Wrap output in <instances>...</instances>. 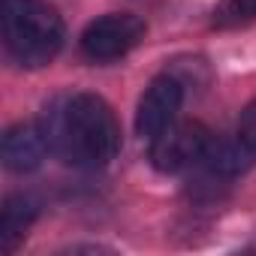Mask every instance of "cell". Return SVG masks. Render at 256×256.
Masks as SVG:
<instances>
[{
  "mask_svg": "<svg viewBox=\"0 0 256 256\" xmlns=\"http://www.w3.org/2000/svg\"><path fill=\"white\" fill-rule=\"evenodd\" d=\"M40 126L48 151L76 169H106L120 151V124L112 106L96 94L58 96Z\"/></svg>",
  "mask_w": 256,
  "mask_h": 256,
  "instance_id": "obj_1",
  "label": "cell"
},
{
  "mask_svg": "<svg viewBox=\"0 0 256 256\" xmlns=\"http://www.w3.org/2000/svg\"><path fill=\"white\" fill-rule=\"evenodd\" d=\"M0 22H4L6 54L24 70L48 66L64 48V18L46 0H4Z\"/></svg>",
  "mask_w": 256,
  "mask_h": 256,
  "instance_id": "obj_2",
  "label": "cell"
},
{
  "mask_svg": "<svg viewBox=\"0 0 256 256\" xmlns=\"http://www.w3.org/2000/svg\"><path fill=\"white\" fill-rule=\"evenodd\" d=\"M145 40V22L133 12H108L82 30L78 48L90 64H114Z\"/></svg>",
  "mask_w": 256,
  "mask_h": 256,
  "instance_id": "obj_3",
  "label": "cell"
},
{
  "mask_svg": "<svg viewBox=\"0 0 256 256\" xmlns=\"http://www.w3.org/2000/svg\"><path fill=\"white\" fill-rule=\"evenodd\" d=\"M211 130L199 120H175L166 133L151 142V163L163 175H178L202 163L211 142Z\"/></svg>",
  "mask_w": 256,
  "mask_h": 256,
  "instance_id": "obj_4",
  "label": "cell"
},
{
  "mask_svg": "<svg viewBox=\"0 0 256 256\" xmlns=\"http://www.w3.org/2000/svg\"><path fill=\"white\" fill-rule=\"evenodd\" d=\"M184 106V82L172 72L157 76L145 94L139 96L136 106V133L148 142H154L160 133H166L169 126L178 120Z\"/></svg>",
  "mask_w": 256,
  "mask_h": 256,
  "instance_id": "obj_5",
  "label": "cell"
},
{
  "mask_svg": "<svg viewBox=\"0 0 256 256\" xmlns=\"http://www.w3.org/2000/svg\"><path fill=\"white\" fill-rule=\"evenodd\" d=\"M48 151V142H46V133L40 124H30V120H22V124H12L10 130L4 133V142H0V157H4V166L16 175H28V172H36L42 166Z\"/></svg>",
  "mask_w": 256,
  "mask_h": 256,
  "instance_id": "obj_6",
  "label": "cell"
},
{
  "mask_svg": "<svg viewBox=\"0 0 256 256\" xmlns=\"http://www.w3.org/2000/svg\"><path fill=\"white\" fill-rule=\"evenodd\" d=\"M253 163H256V151L235 133V136H211L199 166L211 178L229 181V178H241L244 172H250Z\"/></svg>",
  "mask_w": 256,
  "mask_h": 256,
  "instance_id": "obj_7",
  "label": "cell"
},
{
  "mask_svg": "<svg viewBox=\"0 0 256 256\" xmlns=\"http://www.w3.org/2000/svg\"><path fill=\"white\" fill-rule=\"evenodd\" d=\"M36 217H40V205L30 196L24 193L6 196L4 208H0V250L16 253L18 244L28 238L30 226L36 223Z\"/></svg>",
  "mask_w": 256,
  "mask_h": 256,
  "instance_id": "obj_8",
  "label": "cell"
},
{
  "mask_svg": "<svg viewBox=\"0 0 256 256\" xmlns=\"http://www.w3.org/2000/svg\"><path fill=\"white\" fill-rule=\"evenodd\" d=\"M256 22V0H223L214 10V28H241Z\"/></svg>",
  "mask_w": 256,
  "mask_h": 256,
  "instance_id": "obj_9",
  "label": "cell"
},
{
  "mask_svg": "<svg viewBox=\"0 0 256 256\" xmlns=\"http://www.w3.org/2000/svg\"><path fill=\"white\" fill-rule=\"evenodd\" d=\"M238 136L256 151V100L247 102L244 112H241V118H238Z\"/></svg>",
  "mask_w": 256,
  "mask_h": 256,
  "instance_id": "obj_10",
  "label": "cell"
}]
</instances>
